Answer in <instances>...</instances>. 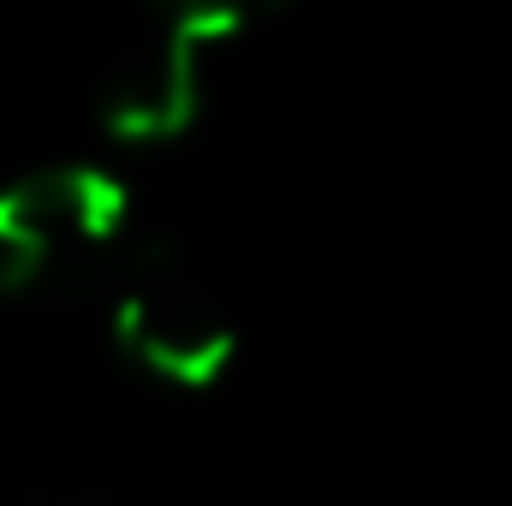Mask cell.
Masks as SVG:
<instances>
[{
    "label": "cell",
    "mask_w": 512,
    "mask_h": 506,
    "mask_svg": "<svg viewBox=\"0 0 512 506\" xmlns=\"http://www.w3.org/2000/svg\"><path fill=\"white\" fill-rule=\"evenodd\" d=\"M227 36L197 24V18H173L161 12L155 36H143L126 60L114 66L108 90H102V120L126 143H167L197 120L203 108V66Z\"/></svg>",
    "instance_id": "cell-3"
},
{
    "label": "cell",
    "mask_w": 512,
    "mask_h": 506,
    "mask_svg": "<svg viewBox=\"0 0 512 506\" xmlns=\"http://www.w3.org/2000/svg\"><path fill=\"white\" fill-rule=\"evenodd\" d=\"M114 340L137 370L173 387H215L239 352V328L221 292L167 245H149L126 262L114 298Z\"/></svg>",
    "instance_id": "cell-1"
},
{
    "label": "cell",
    "mask_w": 512,
    "mask_h": 506,
    "mask_svg": "<svg viewBox=\"0 0 512 506\" xmlns=\"http://www.w3.org/2000/svg\"><path fill=\"white\" fill-rule=\"evenodd\" d=\"M126 233V185L96 161L0 185V292H36Z\"/></svg>",
    "instance_id": "cell-2"
},
{
    "label": "cell",
    "mask_w": 512,
    "mask_h": 506,
    "mask_svg": "<svg viewBox=\"0 0 512 506\" xmlns=\"http://www.w3.org/2000/svg\"><path fill=\"white\" fill-rule=\"evenodd\" d=\"M280 6H292V0H161V12H173V18H197V24L221 30V36L245 30L251 18H262V12H280Z\"/></svg>",
    "instance_id": "cell-4"
}]
</instances>
